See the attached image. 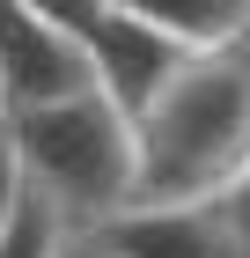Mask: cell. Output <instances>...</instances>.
Instances as JSON below:
<instances>
[{"instance_id":"obj_1","label":"cell","mask_w":250,"mask_h":258,"mask_svg":"<svg viewBox=\"0 0 250 258\" xmlns=\"http://www.w3.org/2000/svg\"><path fill=\"white\" fill-rule=\"evenodd\" d=\"M250 177V22L177 67L133 118V199L213 207Z\"/></svg>"},{"instance_id":"obj_2","label":"cell","mask_w":250,"mask_h":258,"mask_svg":"<svg viewBox=\"0 0 250 258\" xmlns=\"http://www.w3.org/2000/svg\"><path fill=\"white\" fill-rule=\"evenodd\" d=\"M0 133L22 170V192H37L66 229H96L118 207H133V125L96 89L0 118Z\"/></svg>"},{"instance_id":"obj_3","label":"cell","mask_w":250,"mask_h":258,"mask_svg":"<svg viewBox=\"0 0 250 258\" xmlns=\"http://www.w3.org/2000/svg\"><path fill=\"white\" fill-rule=\"evenodd\" d=\"M81 89H96L89 81V44L59 22L30 15L22 0H0V118L66 103Z\"/></svg>"},{"instance_id":"obj_4","label":"cell","mask_w":250,"mask_h":258,"mask_svg":"<svg viewBox=\"0 0 250 258\" xmlns=\"http://www.w3.org/2000/svg\"><path fill=\"white\" fill-rule=\"evenodd\" d=\"M81 44H89V81H96V96L111 103L125 125H133L140 111H147V103L177 81V67L192 59L184 44H170L162 30H147V22H133V15H118V8H111V15H103Z\"/></svg>"},{"instance_id":"obj_5","label":"cell","mask_w":250,"mask_h":258,"mask_svg":"<svg viewBox=\"0 0 250 258\" xmlns=\"http://www.w3.org/2000/svg\"><path fill=\"white\" fill-rule=\"evenodd\" d=\"M89 236L111 258H235L221 207H147V199H133L111 221H96Z\"/></svg>"},{"instance_id":"obj_6","label":"cell","mask_w":250,"mask_h":258,"mask_svg":"<svg viewBox=\"0 0 250 258\" xmlns=\"http://www.w3.org/2000/svg\"><path fill=\"white\" fill-rule=\"evenodd\" d=\"M111 8L133 15V22H147V30H162V37L184 44V52H206V44L235 37V30L250 22L243 0H111Z\"/></svg>"},{"instance_id":"obj_7","label":"cell","mask_w":250,"mask_h":258,"mask_svg":"<svg viewBox=\"0 0 250 258\" xmlns=\"http://www.w3.org/2000/svg\"><path fill=\"white\" fill-rule=\"evenodd\" d=\"M59 236H66V221H59L37 192H22L15 214H8V229H0V258H52Z\"/></svg>"},{"instance_id":"obj_8","label":"cell","mask_w":250,"mask_h":258,"mask_svg":"<svg viewBox=\"0 0 250 258\" xmlns=\"http://www.w3.org/2000/svg\"><path fill=\"white\" fill-rule=\"evenodd\" d=\"M30 15H44V22H59V30H74V37H89L103 15H111V0H22Z\"/></svg>"},{"instance_id":"obj_9","label":"cell","mask_w":250,"mask_h":258,"mask_svg":"<svg viewBox=\"0 0 250 258\" xmlns=\"http://www.w3.org/2000/svg\"><path fill=\"white\" fill-rule=\"evenodd\" d=\"M213 207H221V221H228V236H235V258H250V177L235 192H221Z\"/></svg>"},{"instance_id":"obj_10","label":"cell","mask_w":250,"mask_h":258,"mask_svg":"<svg viewBox=\"0 0 250 258\" xmlns=\"http://www.w3.org/2000/svg\"><path fill=\"white\" fill-rule=\"evenodd\" d=\"M15 199H22V170H15V155H8V133H0V229L15 214Z\"/></svg>"},{"instance_id":"obj_11","label":"cell","mask_w":250,"mask_h":258,"mask_svg":"<svg viewBox=\"0 0 250 258\" xmlns=\"http://www.w3.org/2000/svg\"><path fill=\"white\" fill-rule=\"evenodd\" d=\"M52 258H111V251H103V243L89 236V229H66V236H59V251H52Z\"/></svg>"},{"instance_id":"obj_12","label":"cell","mask_w":250,"mask_h":258,"mask_svg":"<svg viewBox=\"0 0 250 258\" xmlns=\"http://www.w3.org/2000/svg\"><path fill=\"white\" fill-rule=\"evenodd\" d=\"M243 8H250V0H243Z\"/></svg>"}]
</instances>
